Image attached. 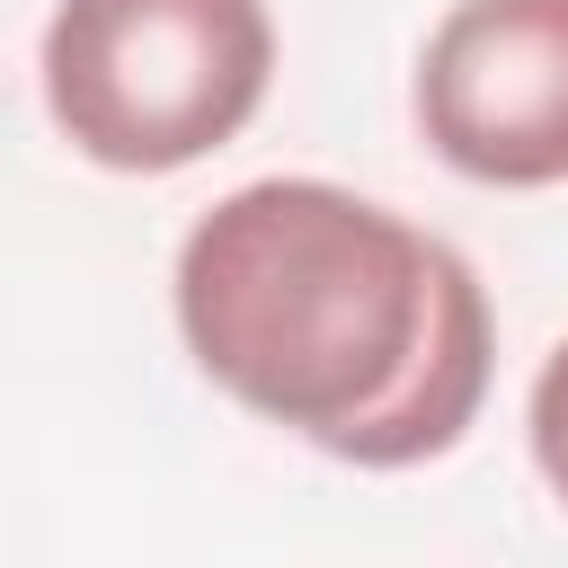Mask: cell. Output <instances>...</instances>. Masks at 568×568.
Returning <instances> with one entry per match:
<instances>
[{"instance_id": "obj_1", "label": "cell", "mask_w": 568, "mask_h": 568, "mask_svg": "<svg viewBox=\"0 0 568 568\" xmlns=\"http://www.w3.org/2000/svg\"><path fill=\"white\" fill-rule=\"evenodd\" d=\"M169 311L222 399L355 470L444 462L497 364L470 257L337 178H248L204 204Z\"/></svg>"}, {"instance_id": "obj_2", "label": "cell", "mask_w": 568, "mask_h": 568, "mask_svg": "<svg viewBox=\"0 0 568 568\" xmlns=\"http://www.w3.org/2000/svg\"><path fill=\"white\" fill-rule=\"evenodd\" d=\"M36 80L89 169L169 178L248 133L275 80V18L266 0H53Z\"/></svg>"}, {"instance_id": "obj_3", "label": "cell", "mask_w": 568, "mask_h": 568, "mask_svg": "<svg viewBox=\"0 0 568 568\" xmlns=\"http://www.w3.org/2000/svg\"><path fill=\"white\" fill-rule=\"evenodd\" d=\"M417 133L470 186H568V0H453L417 53Z\"/></svg>"}, {"instance_id": "obj_4", "label": "cell", "mask_w": 568, "mask_h": 568, "mask_svg": "<svg viewBox=\"0 0 568 568\" xmlns=\"http://www.w3.org/2000/svg\"><path fill=\"white\" fill-rule=\"evenodd\" d=\"M524 444H532V470L550 479V497L568 506V337L541 355V373L524 390Z\"/></svg>"}]
</instances>
